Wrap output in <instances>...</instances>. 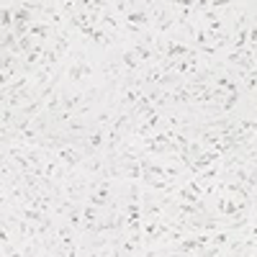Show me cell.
Here are the masks:
<instances>
[{"label": "cell", "mask_w": 257, "mask_h": 257, "mask_svg": "<svg viewBox=\"0 0 257 257\" xmlns=\"http://www.w3.org/2000/svg\"><path fill=\"white\" fill-rule=\"evenodd\" d=\"M108 165V157H105V152H100V155H95V157H88L82 165H80V170L85 175H90V178H95V175H100L103 173V167Z\"/></svg>", "instance_id": "1"}, {"label": "cell", "mask_w": 257, "mask_h": 257, "mask_svg": "<svg viewBox=\"0 0 257 257\" xmlns=\"http://www.w3.org/2000/svg\"><path fill=\"white\" fill-rule=\"evenodd\" d=\"M0 26H3V31H13V26H16V16H13V6H11V3H3Z\"/></svg>", "instance_id": "2"}, {"label": "cell", "mask_w": 257, "mask_h": 257, "mask_svg": "<svg viewBox=\"0 0 257 257\" xmlns=\"http://www.w3.org/2000/svg\"><path fill=\"white\" fill-rule=\"evenodd\" d=\"M0 47H3V52H16L18 47V39L13 31H3V39H0Z\"/></svg>", "instance_id": "3"}, {"label": "cell", "mask_w": 257, "mask_h": 257, "mask_svg": "<svg viewBox=\"0 0 257 257\" xmlns=\"http://www.w3.org/2000/svg\"><path fill=\"white\" fill-rule=\"evenodd\" d=\"M0 254H3V257H11V254H18V247L16 244H3V252H0Z\"/></svg>", "instance_id": "4"}]
</instances>
